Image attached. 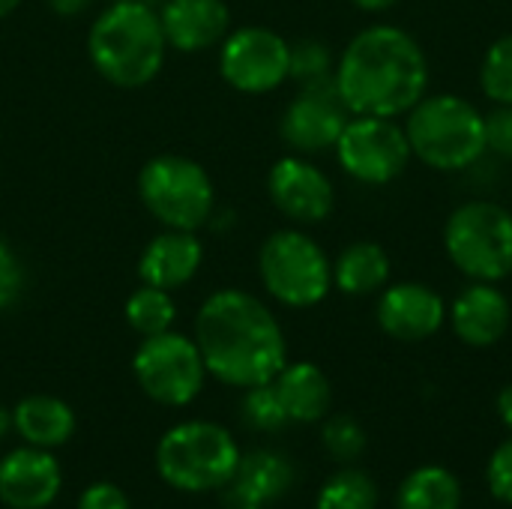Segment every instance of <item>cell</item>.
I'll return each instance as SVG.
<instances>
[{"instance_id":"1","label":"cell","mask_w":512,"mask_h":509,"mask_svg":"<svg viewBox=\"0 0 512 509\" xmlns=\"http://www.w3.org/2000/svg\"><path fill=\"white\" fill-rule=\"evenodd\" d=\"M195 345L207 375L240 390L270 384L288 363L282 324L264 300L240 288H222L201 303Z\"/></svg>"},{"instance_id":"2","label":"cell","mask_w":512,"mask_h":509,"mask_svg":"<svg viewBox=\"0 0 512 509\" xmlns=\"http://www.w3.org/2000/svg\"><path fill=\"white\" fill-rule=\"evenodd\" d=\"M429 57L396 24L363 27L336 57V90L351 114L405 117L429 93Z\"/></svg>"},{"instance_id":"3","label":"cell","mask_w":512,"mask_h":509,"mask_svg":"<svg viewBox=\"0 0 512 509\" xmlns=\"http://www.w3.org/2000/svg\"><path fill=\"white\" fill-rule=\"evenodd\" d=\"M168 42L159 12L144 0H111L87 33L93 69L114 87H144L165 66Z\"/></svg>"},{"instance_id":"4","label":"cell","mask_w":512,"mask_h":509,"mask_svg":"<svg viewBox=\"0 0 512 509\" xmlns=\"http://www.w3.org/2000/svg\"><path fill=\"white\" fill-rule=\"evenodd\" d=\"M402 126L411 156L432 171H468L486 156V114L459 93H426Z\"/></svg>"},{"instance_id":"5","label":"cell","mask_w":512,"mask_h":509,"mask_svg":"<svg viewBox=\"0 0 512 509\" xmlns=\"http://www.w3.org/2000/svg\"><path fill=\"white\" fill-rule=\"evenodd\" d=\"M444 252L468 282L512 276V210L489 201H462L444 222Z\"/></svg>"},{"instance_id":"6","label":"cell","mask_w":512,"mask_h":509,"mask_svg":"<svg viewBox=\"0 0 512 509\" xmlns=\"http://www.w3.org/2000/svg\"><path fill=\"white\" fill-rule=\"evenodd\" d=\"M240 465V447L228 429L189 420L168 429L156 447L159 477L180 492H216Z\"/></svg>"},{"instance_id":"7","label":"cell","mask_w":512,"mask_h":509,"mask_svg":"<svg viewBox=\"0 0 512 509\" xmlns=\"http://www.w3.org/2000/svg\"><path fill=\"white\" fill-rule=\"evenodd\" d=\"M258 276L264 291L288 309H312L333 291V261L300 228L273 231L261 243Z\"/></svg>"},{"instance_id":"8","label":"cell","mask_w":512,"mask_h":509,"mask_svg":"<svg viewBox=\"0 0 512 509\" xmlns=\"http://www.w3.org/2000/svg\"><path fill=\"white\" fill-rule=\"evenodd\" d=\"M138 198L165 228L198 231L216 213V189L210 174L186 156H153L138 174Z\"/></svg>"},{"instance_id":"9","label":"cell","mask_w":512,"mask_h":509,"mask_svg":"<svg viewBox=\"0 0 512 509\" xmlns=\"http://www.w3.org/2000/svg\"><path fill=\"white\" fill-rule=\"evenodd\" d=\"M339 168L363 186H387L411 165V144L396 117L351 114L336 141Z\"/></svg>"},{"instance_id":"10","label":"cell","mask_w":512,"mask_h":509,"mask_svg":"<svg viewBox=\"0 0 512 509\" xmlns=\"http://www.w3.org/2000/svg\"><path fill=\"white\" fill-rule=\"evenodd\" d=\"M132 372L138 387L153 402L168 408L189 405L207 378V366L195 339L174 330L147 336L132 357Z\"/></svg>"},{"instance_id":"11","label":"cell","mask_w":512,"mask_h":509,"mask_svg":"<svg viewBox=\"0 0 512 509\" xmlns=\"http://www.w3.org/2000/svg\"><path fill=\"white\" fill-rule=\"evenodd\" d=\"M291 42L261 24L231 30L219 45V75L240 93H273L288 81Z\"/></svg>"},{"instance_id":"12","label":"cell","mask_w":512,"mask_h":509,"mask_svg":"<svg viewBox=\"0 0 512 509\" xmlns=\"http://www.w3.org/2000/svg\"><path fill=\"white\" fill-rule=\"evenodd\" d=\"M351 111L342 102L336 81H315L303 84L297 96L288 102L279 120L282 141L300 153V156H318L324 150H333Z\"/></svg>"},{"instance_id":"13","label":"cell","mask_w":512,"mask_h":509,"mask_svg":"<svg viewBox=\"0 0 512 509\" xmlns=\"http://www.w3.org/2000/svg\"><path fill=\"white\" fill-rule=\"evenodd\" d=\"M267 195L273 207L297 225L324 222L336 204L330 177L309 156H300V153H291L273 162L267 174Z\"/></svg>"},{"instance_id":"14","label":"cell","mask_w":512,"mask_h":509,"mask_svg":"<svg viewBox=\"0 0 512 509\" xmlns=\"http://www.w3.org/2000/svg\"><path fill=\"white\" fill-rule=\"evenodd\" d=\"M375 318L396 342H426L447 324V303L426 282H390L378 294Z\"/></svg>"},{"instance_id":"15","label":"cell","mask_w":512,"mask_h":509,"mask_svg":"<svg viewBox=\"0 0 512 509\" xmlns=\"http://www.w3.org/2000/svg\"><path fill=\"white\" fill-rule=\"evenodd\" d=\"M447 324L468 348L498 345L512 324L510 297L498 282H468L447 306Z\"/></svg>"},{"instance_id":"16","label":"cell","mask_w":512,"mask_h":509,"mask_svg":"<svg viewBox=\"0 0 512 509\" xmlns=\"http://www.w3.org/2000/svg\"><path fill=\"white\" fill-rule=\"evenodd\" d=\"M60 465L48 450L21 447L0 459V501L12 509H45L60 495Z\"/></svg>"},{"instance_id":"17","label":"cell","mask_w":512,"mask_h":509,"mask_svg":"<svg viewBox=\"0 0 512 509\" xmlns=\"http://www.w3.org/2000/svg\"><path fill=\"white\" fill-rule=\"evenodd\" d=\"M294 465L273 450L240 456L234 477L222 486L225 509H267L294 486Z\"/></svg>"},{"instance_id":"18","label":"cell","mask_w":512,"mask_h":509,"mask_svg":"<svg viewBox=\"0 0 512 509\" xmlns=\"http://www.w3.org/2000/svg\"><path fill=\"white\" fill-rule=\"evenodd\" d=\"M162 33L168 48L198 54L231 33V12L225 0H168L159 9Z\"/></svg>"},{"instance_id":"19","label":"cell","mask_w":512,"mask_h":509,"mask_svg":"<svg viewBox=\"0 0 512 509\" xmlns=\"http://www.w3.org/2000/svg\"><path fill=\"white\" fill-rule=\"evenodd\" d=\"M204 261V246L195 231L165 228L156 234L138 258V276L144 285L174 291L195 279Z\"/></svg>"},{"instance_id":"20","label":"cell","mask_w":512,"mask_h":509,"mask_svg":"<svg viewBox=\"0 0 512 509\" xmlns=\"http://www.w3.org/2000/svg\"><path fill=\"white\" fill-rule=\"evenodd\" d=\"M291 423H321L333 405V387L315 363H285L273 378Z\"/></svg>"},{"instance_id":"21","label":"cell","mask_w":512,"mask_h":509,"mask_svg":"<svg viewBox=\"0 0 512 509\" xmlns=\"http://www.w3.org/2000/svg\"><path fill=\"white\" fill-rule=\"evenodd\" d=\"M393 261L375 240H354L333 261V288L345 297H372L390 285Z\"/></svg>"},{"instance_id":"22","label":"cell","mask_w":512,"mask_h":509,"mask_svg":"<svg viewBox=\"0 0 512 509\" xmlns=\"http://www.w3.org/2000/svg\"><path fill=\"white\" fill-rule=\"evenodd\" d=\"M12 429L24 438V444L51 450L72 438L75 414L57 396H27L12 411Z\"/></svg>"},{"instance_id":"23","label":"cell","mask_w":512,"mask_h":509,"mask_svg":"<svg viewBox=\"0 0 512 509\" xmlns=\"http://www.w3.org/2000/svg\"><path fill=\"white\" fill-rule=\"evenodd\" d=\"M396 509H462V486L444 465H423L402 480Z\"/></svg>"},{"instance_id":"24","label":"cell","mask_w":512,"mask_h":509,"mask_svg":"<svg viewBox=\"0 0 512 509\" xmlns=\"http://www.w3.org/2000/svg\"><path fill=\"white\" fill-rule=\"evenodd\" d=\"M174 318H177V306L171 300V291L141 282V288L132 291V297L126 300V321L141 339L168 333Z\"/></svg>"},{"instance_id":"25","label":"cell","mask_w":512,"mask_h":509,"mask_svg":"<svg viewBox=\"0 0 512 509\" xmlns=\"http://www.w3.org/2000/svg\"><path fill=\"white\" fill-rule=\"evenodd\" d=\"M378 507V483L357 471H336L318 492L315 509H375Z\"/></svg>"},{"instance_id":"26","label":"cell","mask_w":512,"mask_h":509,"mask_svg":"<svg viewBox=\"0 0 512 509\" xmlns=\"http://www.w3.org/2000/svg\"><path fill=\"white\" fill-rule=\"evenodd\" d=\"M480 90L492 105H512V33L498 36L480 60Z\"/></svg>"},{"instance_id":"27","label":"cell","mask_w":512,"mask_h":509,"mask_svg":"<svg viewBox=\"0 0 512 509\" xmlns=\"http://www.w3.org/2000/svg\"><path fill=\"white\" fill-rule=\"evenodd\" d=\"M240 417H243V423L252 432H267V435L270 432H282L291 423L288 414H285V405H282V399H279V393L273 387V381L246 390V396L240 402Z\"/></svg>"},{"instance_id":"28","label":"cell","mask_w":512,"mask_h":509,"mask_svg":"<svg viewBox=\"0 0 512 509\" xmlns=\"http://www.w3.org/2000/svg\"><path fill=\"white\" fill-rule=\"evenodd\" d=\"M366 429L360 426L357 417L351 414H336V417H324V429H321V444L327 450L330 459L351 465L366 453Z\"/></svg>"},{"instance_id":"29","label":"cell","mask_w":512,"mask_h":509,"mask_svg":"<svg viewBox=\"0 0 512 509\" xmlns=\"http://www.w3.org/2000/svg\"><path fill=\"white\" fill-rule=\"evenodd\" d=\"M336 72V57L330 51L327 42L321 39H300L291 45V66H288V78L303 84H315V81H330Z\"/></svg>"},{"instance_id":"30","label":"cell","mask_w":512,"mask_h":509,"mask_svg":"<svg viewBox=\"0 0 512 509\" xmlns=\"http://www.w3.org/2000/svg\"><path fill=\"white\" fill-rule=\"evenodd\" d=\"M486 153L512 162V105H492L486 111Z\"/></svg>"},{"instance_id":"31","label":"cell","mask_w":512,"mask_h":509,"mask_svg":"<svg viewBox=\"0 0 512 509\" xmlns=\"http://www.w3.org/2000/svg\"><path fill=\"white\" fill-rule=\"evenodd\" d=\"M21 291H24V264L15 255V249L0 240V309L15 306Z\"/></svg>"},{"instance_id":"32","label":"cell","mask_w":512,"mask_h":509,"mask_svg":"<svg viewBox=\"0 0 512 509\" xmlns=\"http://www.w3.org/2000/svg\"><path fill=\"white\" fill-rule=\"evenodd\" d=\"M486 483L501 504L512 507V435L492 453L486 465Z\"/></svg>"},{"instance_id":"33","label":"cell","mask_w":512,"mask_h":509,"mask_svg":"<svg viewBox=\"0 0 512 509\" xmlns=\"http://www.w3.org/2000/svg\"><path fill=\"white\" fill-rule=\"evenodd\" d=\"M78 509H129V501L114 483H93L81 492Z\"/></svg>"},{"instance_id":"34","label":"cell","mask_w":512,"mask_h":509,"mask_svg":"<svg viewBox=\"0 0 512 509\" xmlns=\"http://www.w3.org/2000/svg\"><path fill=\"white\" fill-rule=\"evenodd\" d=\"M495 408H498V417H501V423L507 426L512 432V381L498 393V402H495Z\"/></svg>"},{"instance_id":"35","label":"cell","mask_w":512,"mask_h":509,"mask_svg":"<svg viewBox=\"0 0 512 509\" xmlns=\"http://www.w3.org/2000/svg\"><path fill=\"white\" fill-rule=\"evenodd\" d=\"M90 3H93V0H48V6H51L57 15H66V18H69V15H81Z\"/></svg>"},{"instance_id":"36","label":"cell","mask_w":512,"mask_h":509,"mask_svg":"<svg viewBox=\"0 0 512 509\" xmlns=\"http://www.w3.org/2000/svg\"><path fill=\"white\" fill-rule=\"evenodd\" d=\"M351 3H354L360 12H372V15H375V12H387V9H393L399 0H351Z\"/></svg>"},{"instance_id":"37","label":"cell","mask_w":512,"mask_h":509,"mask_svg":"<svg viewBox=\"0 0 512 509\" xmlns=\"http://www.w3.org/2000/svg\"><path fill=\"white\" fill-rule=\"evenodd\" d=\"M9 432H12V411H6V408L0 405V441H3Z\"/></svg>"},{"instance_id":"38","label":"cell","mask_w":512,"mask_h":509,"mask_svg":"<svg viewBox=\"0 0 512 509\" xmlns=\"http://www.w3.org/2000/svg\"><path fill=\"white\" fill-rule=\"evenodd\" d=\"M18 3H21V0H0V18H6Z\"/></svg>"}]
</instances>
